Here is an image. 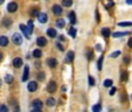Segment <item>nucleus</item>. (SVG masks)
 Here are the masks:
<instances>
[{"label":"nucleus","instance_id":"obj_46","mask_svg":"<svg viewBox=\"0 0 132 112\" xmlns=\"http://www.w3.org/2000/svg\"><path fill=\"white\" fill-rule=\"evenodd\" d=\"M60 41H64V36H63V35H61V36H60Z\"/></svg>","mask_w":132,"mask_h":112},{"label":"nucleus","instance_id":"obj_30","mask_svg":"<svg viewBox=\"0 0 132 112\" xmlns=\"http://www.w3.org/2000/svg\"><path fill=\"white\" fill-rule=\"evenodd\" d=\"M5 81H6V83H8V84H9V83H12L13 82V76L9 75V74H8V75H6V76H5Z\"/></svg>","mask_w":132,"mask_h":112},{"label":"nucleus","instance_id":"obj_43","mask_svg":"<svg viewBox=\"0 0 132 112\" xmlns=\"http://www.w3.org/2000/svg\"><path fill=\"white\" fill-rule=\"evenodd\" d=\"M14 112H20V107L18 105H15V107H14Z\"/></svg>","mask_w":132,"mask_h":112},{"label":"nucleus","instance_id":"obj_48","mask_svg":"<svg viewBox=\"0 0 132 112\" xmlns=\"http://www.w3.org/2000/svg\"><path fill=\"white\" fill-rule=\"evenodd\" d=\"M3 57H4V55H3V53H0V61L3 60Z\"/></svg>","mask_w":132,"mask_h":112},{"label":"nucleus","instance_id":"obj_22","mask_svg":"<svg viewBox=\"0 0 132 112\" xmlns=\"http://www.w3.org/2000/svg\"><path fill=\"white\" fill-rule=\"evenodd\" d=\"M46 103H47V105H48V106H54L56 104V100L54 99V98L50 97V98H48V99H47Z\"/></svg>","mask_w":132,"mask_h":112},{"label":"nucleus","instance_id":"obj_13","mask_svg":"<svg viewBox=\"0 0 132 112\" xmlns=\"http://www.w3.org/2000/svg\"><path fill=\"white\" fill-rule=\"evenodd\" d=\"M28 77H29V68H28V65H26L25 70H24V76H22V82H26Z\"/></svg>","mask_w":132,"mask_h":112},{"label":"nucleus","instance_id":"obj_50","mask_svg":"<svg viewBox=\"0 0 132 112\" xmlns=\"http://www.w3.org/2000/svg\"><path fill=\"white\" fill-rule=\"evenodd\" d=\"M0 86H1V79H0Z\"/></svg>","mask_w":132,"mask_h":112},{"label":"nucleus","instance_id":"obj_33","mask_svg":"<svg viewBox=\"0 0 132 112\" xmlns=\"http://www.w3.org/2000/svg\"><path fill=\"white\" fill-rule=\"evenodd\" d=\"M102 64H103V56H102V57H99L98 62H97V69H98V70L102 69Z\"/></svg>","mask_w":132,"mask_h":112},{"label":"nucleus","instance_id":"obj_16","mask_svg":"<svg viewBox=\"0 0 132 112\" xmlns=\"http://www.w3.org/2000/svg\"><path fill=\"white\" fill-rule=\"evenodd\" d=\"M69 21H70L71 25L76 24V15H75V12H70V13H69Z\"/></svg>","mask_w":132,"mask_h":112},{"label":"nucleus","instance_id":"obj_4","mask_svg":"<svg viewBox=\"0 0 132 112\" xmlns=\"http://www.w3.org/2000/svg\"><path fill=\"white\" fill-rule=\"evenodd\" d=\"M16 9H18V4L16 3H9L8 5H7V11H8L9 13L16 12Z\"/></svg>","mask_w":132,"mask_h":112},{"label":"nucleus","instance_id":"obj_52","mask_svg":"<svg viewBox=\"0 0 132 112\" xmlns=\"http://www.w3.org/2000/svg\"><path fill=\"white\" fill-rule=\"evenodd\" d=\"M131 112H132V110H131Z\"/></svg>","mask_w":132,"mask_h":112},{"label":"nucleus","instance_id":"obj_37","mask_svg":"<svg viewBox=\"0 0 132 112\" xmlns=\"http://www.w3.org/2000/svg\"><path fill=\"white\" fill-rule=\"evenodd\" d=\"M96 83V81L94 79V77H91V76H89V85L90 86H94Z\"/></svg>","mask_w":132,"mask_h":112},{"label":"nucleus","instance_id":"obj_42","mask_svg":"<svg viewBox=\"0 0 132 112\" xmlns=\"http://www.w3.org/2000/svg\"><path fill=\"white\" fill-rule=\"evenodd\" d=\"M96 50H97V52H102V47H101V44H97V46H96Z\"/></svg>","mask_w":132,"mask_h":112},{"label":"nucleus","instance_id":"obj_39","mask_svg":"<svg viewBox=\"0 0 132 112\" xmlns=\"http://www.w3.org/2000/svg\"><path fill=\"white\" fill-rule=\"evenodd\" d=\"M116 91H117V88H111V90H110V92H109V95H110V96H114L115 94H116Z\"/></svg>","mask_w":132,"mask_h":112},{"label":"nucleus","instance_id":"obj_11","mask_svg":"<svg viewBox=\"0 0 132 112\" xmlns=\"http://www.w3.org/2000/svg\"><path fill=\"white\" fill-rule=\"evenodd\" d=\"M32 105H33V109H42V102L40 99H34Z\"/></svg>","mask_w":132,"mask_h":112},{"label":"nucleus","instance_id":"obj_21","mask_svg":"<svg viewBox=\"0 0 132 112\" xmlns=\"http://www.w3.org/2000/svg\"><path fill=\"white\" fill-rule=\"evenodd\" d=\"M3 25L5 26V27H9V26L12 25V20H11V19H8V18H5L3 20Z\"/></svg>","mask_w":132,"mask_h":112},{"label":"nucleus","instance_id":"obj_6","mask_svg":"<svg viewBox=\"0 0 132 112\" xmlns=\"http://www.w3.org/2000/svg\"><path fill=\"white\" fill-rule=\"evenodd\" d=\"M36 44H37V47H45V46L47 44V40H46V37L39 36V37L36 39Z\"/></svg>","mask_w":132,"mask_h":112},{"label":"nucleus","instance_id":"obj_19","mask_svg":"<svg viewBox=\"0 0 132 112\" xmlns=\"http://www.w3.org/2000/svg\"><path fill=\"white\" fill-rule=\"evenodd\" d=\"M110 34H111V32H110V29H109V28H103V29H102V35H103V36L104 37H109L110 36Z\"/></svg>","mask_w":132,"mask_h":112},{"label":"nucleus","instance_id":"obj_5","mask_svg":"<svg viewBox=\"0 0 132 112\" xmlns=\"http://www.w3.org/2000/svg\"><path fill=\"white\" fill-rule=\"evenodd\" d=\"M74 57H75V53L70 50V52H68L67 56H65V58H64V62L65 63H71V62L74 61Z\"/></svg>","mask_w":132,"mask_h":112},{"label":"nucleus","instance_id":"obj_29","mask_svg":"<svg viewBox=\"0 0 132 112\" xmlns=\"http://www.w3.org/2000/svg\"><path fill=\"white\" fill-rule=\"evenodd\" d=\"M39 14H40V12H39V9H37V8H33L31 11V15H32V16H39Z\"/></svg>","mask_w":132,"mask_h":112},{"label":"nucleus","instance_id":"obj_9","mask_svg":"<svg viewBox=\"0 0 132 112\" xmlns=\"http://www.w3.org/2000/svg\"><path fill=\"white\" fill-rule=\"evenodd\" d=\"M37 20H39L41 24H46V22L48 21V15H47L46 13H40L39 16H37Z\"/></svg>","mask_w":132,"mask_h":112},{"label":"nucleus","instance_id":"obj_10","mask_svg":"<svg viewBox=\"0 0 132 112\" xmlns=\"http://www.w3.org/2000/svg\"><path fill=\"white\" fill-rule=\"evenodd\" d=\"M62 12H63V9H62V7L60 5H54L53 6V13L55 15H61Z\"/></svg>","mask_w":132,"mask_h":112},{"label":"nucleus","instance_id":"obj_40","mask_svg":"<svg viewBox=\"0 0 132 112\" xmlns=\"http://www.w3.org/2000/svg\"><path fill=\"white\" fill-rule=\"evenodd\" d=\"M56 47H57V48L60 49L61 52H63V47H62V44H61V43H56Z\"/></svg>","mask_w":132,"mask_h":112},{"label":"nucleus","instance_id":"obj_44","mask_svg":"<svg viewBox=\"0 0 132 112\" xmlns=\"http://www.w3.org/2000/svg\"><path fill=\"white\" fill-rule=\"evenodd\" d=\"M96 20H97V21H99V14H98V12H97V11H96Z\"/></svg>","mask_w":132,"mask_h":112},{"label":"nucleus","instance_id":"obj_31","mask_svg":"<svg viewBox=\"0 0 132 112\" xmlns=\"http://www.w3.org/2000/svg\"><path fill=\"white\" fill-rule=\"evenodd\" d=\"M76 34H77V32L75 28H70V29H69V35H70L71 37H76Z\"/></svg>","mask_w":132,"mask_h":112},{"label":"nucleus","instance_id":"obj_12","mask_svg":"<svg viewBox=\"0 0 132 112\" xmlns=\"http://www.w3.org/2000/svg\"><path fill=\"white\" fill-rule=\"evenodd\" d=\"M8 44V37L3 35V36H0V47H6Z\"/></svg>","mask_w":132,"mask_h":112},{"label":"nucleus","instance_id":"obj_38","mask_svg":"<svg viewBox=\"0 0 132 112\" xmlns=\"http://www.w3.org/2000/svg\"><path fill=\"white\" fill-rule=\"evenodd\" d=\"M86 55H88V60L91 61L92 60V56H94V53H92L91 50H88V52H86Z\"/></svg>","mask_w":132,"mask_h":112},{"label":"nucleus","instance_id":"obj_8","mask_svg":"<svg viewBox=\"0 0 132 112\" xmlns=\"http://www.w3.org/2000/svg\"><path fill=\"white\" fill-rule=\"evenodd\" d=\"M47 65L49 68H55L56 65H57V60H56V58H53V57L48 58V60H47Z\"/></svg>","mask_w":132,"mask_h":112},{"label":"nucleus","instance_id":"obj_36","mask_svg":"<svg viewBox=\"0 0 132 112\" xmlns=\"http://www.w3.org/2000/svg\"><path fill=\"white\" fill-rule=\"evenodd\" d=\"M124 63L125 64H130L131 63V57H130V56H124Z\"/></svg>","mask_w":132,"mask_h":112},{"label":"nucleus","instance_id":"obj_34","mask_svg":"<svg viewBox=\"0 0 132 112\" xmlns=\"http://www.w3.org/2000/svg\"><path fill=\"white\" fill-rule=\"evenodd\" d=\"M0 112H8V107L6 105H0Z\"/></svg>","mask_w":132,"mask_h":112},{"label":"nucleus","instance_id":"obj_17","mask_svg":"<svg viewBox=\"0 0 132 112\" xmlns=\"http://www.w3.org/2000/svg\"><path fill=\"white\" fill-rule=\"evenodd\" d=\"M65 25V20L64 19H57V21H56V27L57 28H63Z\"/></svg>","mask_w":132,"mask_h":112},{"label":"nucleus","instance_id":"obj_27","mask_svg":"<svg viewBox=\"0 0 132 112\" xmlns=\"http://www.w3.org/2000/svg\"><path fill=\"white\" fill-rule=\"evenodd\" d=\"M127 78H129V75H127V73H126V71H123V73L120 74V79H122V81L126 82V81H127Z\"/></svg>","mask_w":132,"mask_h":112},{"label":"nucleus","instance_id":"obj_18","mask_svg":"<svg viewBox=\"0 0 132 112\" xmlns=\"http://www.w3.org/2000/svg\"><path fill=\"white\" fill-rule=\"evenodd\" d=\"M129 32H117V33L112 34V37H120V36H125V35H129Z\"/></svg>","mask_w":132,"mask_h":112},{"label":"nucleus","instance_id":"obj_20","mask_svg":"<svg viewBox=\"0 0 132 112\" xmlns=\"http://www.w3.org/2000/svg\"><path fill=\"white\" fill-rule=\"evenodd\" d=\"M33 56L34 57H36V58H40L41 56H42V52H41L40 49H35L33 52Z\"/></svg>","mask_w":132,"mask_h":112},{"label":"nucleus","instance_id":"obj_3","mask_svg":"<svg viewBox=\"0 0 132 112\" xmlns=\"http://www.w3.org/2000/svg\"><path fill=\"white\" fill-rule=\"evenodd\" d=\"M37 82H35V81H32V82H29L28 83V85H27V89H28V91H31V92H34V91H36L37 90Z\"/></svg>","mask_w":132,"mask_h":112},{"label":"nucleus","instance_id":"obj_45","mask_svg":"<svg viewBox=\"0 0 132 112\" xmlns=\"http://www.w3.org/2000/svg\"><path fill=\"white\" fill-rule=\"evenodd\" d=\"M32 112H42L40 109H33L32 110Z\"/></svg>","mask_w":132,"mask_h":112},{"label":"nucleus","instance_id":"obj_14","mask_svg":"<svg viewBox=\"0 0 132 112\" xmlns=\"http://www.w3.org/2000/svg\"><path fill=\"white\" fill-rule=\"evenodd\" d=\"M13 65H14L15 68H20L22 65V58L15 57L14 60H13Z\"/></svg>","mask_w":132,"mask_h":112},{"label":"nucleus","instance_id":"obj_1","mask_svg":"<svg viewBox=\"0 0 132 112\" xmlns=\"http://www.w3.org/2000/svg\"><path fill=\"white\" fill-rule=\"evenodd\" d=\"M12 41L14 44L16 46H20L22 44V41H24V37H22L21 34H19V33H14L13 34V36H12Z\"/></svg>","mask_w":132,"mask_h":112},{"label":"nucleus","instance_id":"obj_41","mask_svg":"<svg viewBox=\"0 0 132 112\" xmlns=\"http://www.w3.org/2000/svg\"><path fill=\"white\" fill-rule=\"evenodd\" d=\"M127 46H129L130 48H132V37L129 39V42H127Z\"/></svg>","mask_w":132,"mask_h":112},{"label":"nucleus","instance_id":"obj_2","mask_svg":"<svg viewBox=\"0 0 132 112\" xmlns=\"http://www.w3.org/2000/svg\"><path fill=\"white\" fill-rule=\"evenodd\" d=\"M56 88H57V85H56V82H54V81H50V82L47 84V91L50 92V94L55 92Z\"/></svg>","mask_w":132,"mask_h":112},{"label":"nucleus","instance_id":"obj_47","mask_svg":"<svg viewBox=\"0 0 132 112\" xmlns=\"http://www.w3.org/2000/svg\"><path fill=\"white\" fill-rule=\"evenodd\" d=\"M126 4H129V5H132V0H126Z\"/></svg>","mask_w":132,"mask_h":112},{"label":"nucleus","instance_id":"obj_49","mask_svg":"<svg viewBox=\"0 0 132 112\" xmlns=\"http://www.w3.org/2000/svg\"><path fill=\"white\" fill-rule=\"evenodd\" d=\"M4 1H5V0H0V4H3Z\"/></svg>","mask_w":132,"mask_h":112},{"label":"nucleus","instance_id":"obj_35","mask_svg":"<svg viewBox=\"0 0 132 112\" xmlns=\"http://www.w3.org/2000/svg\"><path fill=\"white\" fill-rule=\"evenodd\" d=\"M119 55H120V52H119V50H117V52H114V53H112L110 56H111L112 58H116V57H118Z\"/></svg>","mask_w":132,"mask_h":112},{"label":"nucleus","instance_id":"obj_24","mask_svg":"<svg viewBox=\"0 0 132 112\" xmlns=\"http://www.w3.org/2000/svg\"><path fill=\"white\" fill-rule=\"evenodd\" d=\"M62 5L64 7H70L73 5V0H62Z\"/></svg>","mask_w":132,"mask_h":112},{"label":"nucleus","instance_id":"obj_26","mask_svg":"<svg viewBox=\"0 0 132 112\" xmlns=\"http://www.w3.org/2000/svg\"><path fill=\"white\" fill-rule=\"evenodd\" d=\"M27 28H28V30H29V33H33V29H34V25H33V21L32 20H29L28 21V24H27Z\"/></svg>","mask_w":132,"mask_h":112},{"label":"nucleus","instance_id":"obj_51","mask_svg":"<svg viewBox=\"0 0 132 112\" xmlns=\"http://www.w3.org/2000/svg\"><path fill=\"white\" fill-rule=\"evenodd\" d=\"M131 100H132V95H131Z\"/></svg>","mask_w":132,"mask_h":112},{"label":"nucleus","instance_id":"obj_15","mask_svg":"<svg viewBox=\"0 0 132 112\" xmlns=\"http://www.w3.org/2000/svg\"><path fill=\"white\" fill-rule=\"evenodd\" d=\"M47 35L49 37H56V29H54V28H48V29H47Z\"/></svg>","mask_w":132,"mask_h":112},{"label":"nucleus","instance_id":"obj_32","mask_svg":"<svg viewBox=\"0 0 132 112\" xmlns=\"http://www.w3.org/2000/svg\"><path fill=\"white\" fill-rule=\"evenodd\" d=\"M36 78H37V81H43L45 79V73H39L36 75Z\"/></svg>","mask_w":132,"mask_h":112},{"label":"nucleus","instance_id":"obj_7","mask_svg":"<svg viewBox=\"0 0 132 112\" xmlns=\"http://www.w3.org/2000/svg\"><path fill=\"white\" fill-rule=\"evenodd\" d=\"M20 29H21V32H22V33L25 34L26 39H29V37H31V35H32V34L29 33V30H28L27 26H25V25H20Z\"/></svg>","mask_w":132,"mask_h":112},{"label":"nucleus","instance_id":"obj_25","mask_svg":"<svg viewBox=\"0 0 132 112\" xmlns=\"http://www.w3.org/2000/svg\"><path fill=\"white\" fill-rule=\"evenodd\" d=\"M102 111V106L101 104H96L92 106V112H101Z\"/></svg>","mask_w":132,"mask_h":112},{"label":"nucleus","instance_id":"obj_23","mask_svg":"<svg viewBox=\"0 0 132 112\" xmlns=\"http://www.w3.org/2000/svg\"><path fill=\"white\" fill-rule=\"evenodd\" d=\"M103 84H104L105 88H111V86H112V84H114V82H112V79H105Z\"/></svg>","mask_w":132,"mask_h":112},{"label":"nucleus","instance_id":"obj_28","mask_svg":"<svg viewBox=\"0 0 132 112\" xmlns=\"http://www.w3.org/2000/svg\"><path fill=\"white\" fill-rule=\"evenodd\" d=\"M119 27H130L132 26V22H118Z\"/></svg>","mask_w":132,"mask_h":112}]
</instances>
